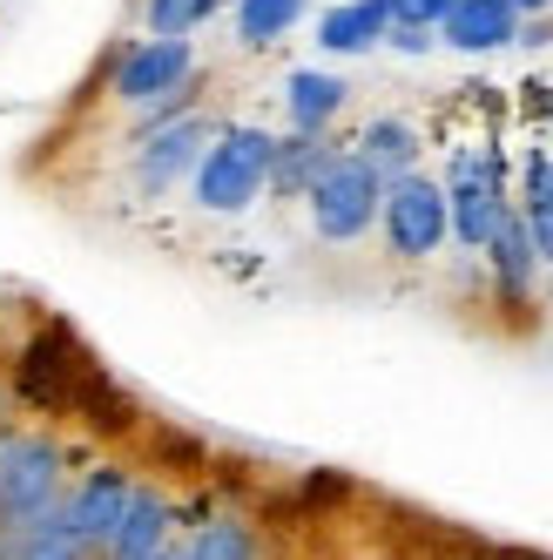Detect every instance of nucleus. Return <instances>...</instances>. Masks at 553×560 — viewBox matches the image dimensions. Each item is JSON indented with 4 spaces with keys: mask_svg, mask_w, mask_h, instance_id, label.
I'll return each mask as SVG.
<instances>
[{
    "mask_svg": "<svg viewBox=\"0 0 553 560\" xmlns=\"http://www.w3.org/2000/svg\"><path fill=\"white\" fill-rule=\"evenodd\" d=\"M68 479H74V446L68 439L55 425H42V419H14L0 432V534H21L42 513H55Z\"/></svg>",
    "mask_w": 553,
    "mask_h": 560,
    "instance_id": "nucleus-1",
    "label": "nucleus"
},
{
    "mask_svg": "<svg viewBox=\"0 0 553 560\" xmlns=\"http://www.w3.org/2000/svg\"><path fill=\"white\" fill-rule=\"evenodd\" d=\"M89 378V351L74 345L68 325H42V331H27L8 358V398H14V412L21 419H74V392H82Z\"/></svg>",
    "mask_w": 553,
    "mask_h": 560,
    "instance_id": "nucleus-2",
    "label": "nucleus"
},
{
    "mask_svg": "<svg viewBox=\"0 0 553 560\" xmlns=\"http://www.w3.org/2000/svg\"><path fill=\"white\" fill-rule=\"evenodd\" d=\"M270 155H276V136L270 129H250V122L216 129V142L203 149V163H196V176H189L196 210L244 217L257 196H270Z\"/></svg>",
    "mask_w": 553,
    "mask_h": 560,
    "instance_id": "nucleus-3",
    "label": "nucleus"
},
{
    "mask_svg": "<svg viewBox=\"0 0 553 560\" xmlns=\"http://www.w3.org/2000/svg\"><path fill=\"white\" fill-rule=\"evenodd\" d=\"M439 189H446V230H452V244L459 250H486L493 230L513 210L506 176H499V155L493 149H459Z\"/></svg>",
    "mask_w": 553,
    "mask_h": 560,
    "instance_id": "nucleus-4",
    "label": "nucleus"
},
{
    "mask_svg": "<svg viewBox=\"0 0 553 560\" xmlns=\"http://www.w3.org/2000/svg\"><path fill=\"white\" fill-rule=\"evenodd\" d=\"M378 230H385V250L391 257L425 264L452 236L446 230V189H439V176H425V170L391 176L385 183V203H378Z\"/></svg>",
    "mask_w": 553,
    "mask_h": 560,
    "instance_id": "nucleus-5",
    "label": "nucleus"
},
{
    "mask_svg": "<svg viewBox=\"0 0 553 560\" xmlns=\"http://www.w3.org/2000/svg\"><path fill=\"white\" fill-rule=\"evenodd\" d=\"M378 203H385V183H378L351 149L325 170V183L304 196L310 230H318L325 244H358V236H372V230H378Z\"/></svg>",
    "mask_w": 553,
    "mask_h": 560,
    "instance_id": "nucleus-6",
    "label": "nucleus"
},
{
    "mask_svg": "<svg viewBox=\"0 0 553 560\" xmlns=\"http://www.w3.org/2000/svg\"><path fill=\"white\" fill-rule=\"evenodd\" d=\"M223 122H210V115H176V122L163 129H142L136 136V155H129V189L136 196H169L196 176V163H203V149L216 142Z\"/></svg>",
    "mask_w": 553,
    "mask_h": 560,
    "instance_id": "nucleus-7",
    "label": "nucleus"
},
{
    "mask_svg": "<svg viewBox=\"0 0 553 560\" xmlns=\"http://www.w3.org/2000/svg\"><path fill=\"white\" fill-rule=\"evenodd\" d=\"M196 68H203L196 61V42H129L108 68V95L142 115V108L169 102V95H189Z\"/></svg>",
    "mask_w": 553,
    "mask_h": 560,
    "instance_id": "nucleus-8",
    "label": "nucleus"
},
{
    "mask_svg": "<svg viewBox=\"0 0 553 560\" xmlns=\"http://www.w3.org/2000/svg\"><path fill=\"white\" fill-rule=\"evenodd\" d=\"M136 493V466L122 459H95V466H74L68 493H61V513L74 520V534L89 540V553L102 560V547L115 540V527H122V506Z\"/></svg>",
    "mask_w": 553,
    "mask_h": 560,
    "instance_id": "nucleus-9",
    "label": "nucleus"
},
{
    "mask_svg": "<svg viewBox=\"0 0 553 560\" xmlns=\"http://www.w3.org/2000/svg\"><path fill=\"white\" fill-rule=\"evenodd\" d=\"M183 534V520H176V493L163 487V479H142L136 472V493L122 506V527H115V540L102 547V560H149L155 547H169Z\"/></svg>",
    "mask_w": 553,
    "mask_h": 560,
    "instance_id": "nucleus-10",
    "label": "nucleus"
},
{
    "mask_svg": "<svg viewBox=\"0 0 553 560\" xmlns=\"http://www.w3.org/2000/svg\"><path fill=\"white\" fill-rule=\"evenodd\" d=\"M480 257H486V270H493V298H499L506 311H527V304H533V284H540V250H533L520 210H506V223L493 230V244H486Z\"/></svg>",
    "mask_w": 553,
    "mask_h": 560,
    "instance_id": "nucleus-11",
    "label": "nucleus"
},
{
    "mask_svg": "<svg viewBox=\"0 0 553 560\" xmlns=\"http://www.w3.org/2000/svg\"><path fill=\"white\" fill-rule=\"evenodd\" d=\"M338 142L331 136H276V155H270V196H284V203H304L310 189L325 183V170L338 163Z\"/></svg>",
    "mask_w": 553,
    "mask_h": 560,
    "instance_id": "nucleus-12",
    "label": "nucleus"
},
{
    "mask_svg": "<svg viewBox=\"0 0 553 560\" xmlns=\"http://www.w3.org/2000/svg\"><path fill=\"white\" fill-rule=\"evenodd\" d=\"M439 42L459 48V55H493V48H513L520 42V14L506 0H459V8L439 21Z\"/></svg>",
    "mask_w": 553,
    "mask_h": 560,
    "instance_id": "nucleus-13",
    "label": "nucleus"
},
{
    "mask_svg": "<svg viewBox=\"0 0 553 560\" xmlns=\"http://www.w3.org/2000/svg\"><path fill=\"white\" fill-rule=\"evenodd\" d=\"M344 102H351V89L338 82V74H325V68H297L284 82V115H291L297 136H331Z\"/></svg>",
    "mask_w": 553,
    "mask_h": 560,
    "instance_id": "nucleus-14",
    "label": "nucleus"
},
{
    "mask_svg": "<svg viewBox=\"0 0 553 560\" xmlns=\"http://www.w3.org/2000/svg\"><path fill=\"white\" fill-rule=\"evenodd\" d=\"M176 540H183V560H263V527L244 513H210Z\"/></svg>",
    "mask_w": 553,
    "mask_h": 560,
    "instance_id": "nucleus-15",
    "label": "nucleus"
},
{
    "mask_svg": "<svg viewBox=\"0 0 553 560\" xmlns=\"http://www.w3.org/2000/svg\"><path fill=\"white\" fill-rule=\"evenodd\" d=\"M351 155H358L378 183L412 176V170H419V129L405 122V115H378V122H365V136L351 142Z\"/></svg>",
    "mask_w": 553,
    "mask_h": 560,
    "instance_id": "nucleus-16",
    "label": "nucleus"
},
{
    "mask_svg": "<svg viewBox=\"0 0 553 560\" xmlns=\"http://www.w3.org/2000/svg\"><path fill=\"white\" fill-rule=\"evenodd\" d=\"M385 34H391V21H385L378 0H344V8H331L318 21V48L325 55H372Z\"/></svg>",
    "mask_w": 553,
    "mask_h": 560,
    "instance_id": "nucleus-17",
    "label": "nucleus"
},
{
    "mask_svg": "<svg viewBox=\"0 0 553 560\" xmlns=\"http://www.w3.org/2000/svg\"><path fill=\"white\" fill-rule=\"evenodd\" d=\"M520 223H527V236H533V250H540V264H553V155H533L527 163V176H520Z\"/></svg>",
    "mask_w": 553,
    "mask_h": 560,
    "instance_id": "nucleus-18",
    "label": "nucleus"
},
{
    "mask_svg": "<svg viewBox=\"0 0 553 560\" xmlns=\"http://www.w3.org/2000/svg\"><path fill=\"white\" fill-rule=\"evenodd\" d=\"M230 14H236V42L244 48H270L310 14V0H236Z\"/></svg>",
    "mask_w": 553,
    "mask_h": 560,
    "instance_id": "nucleus-19",
    "label": "nucleus"
},
{
    "mask_svg": "<svg viewBox=\"0 0 553 560\" xmlns=\"http://www.w3.org/2000/svg\"><path fill=\"white\" fill-rule=\"evenodd\" d=\"M14 560H95V553H89L82 534H74V520L55 506V513L34 520V527L14 534Z\"/></svg>",
    "mask_w": 553,
    "mask_h": 560,
    "instance_id": "nucleus-20",
    "label": "nucleus"
},
{
    "mask_svg": "<svg viewBox=\"0 0 553 560\" xmlns=\"http://www.w3.org/2000/svg\"><path fill=\"white\" fill-rule=\"evenodd\" d=\"M223 0H142V21H149V42H189Z\"/></svg>",
    "mask_w": 553,
    "mask_h": 560,
    "instance_id": "nucleus-21",
    "label": "nucleus"
},
{
    "mask_svg": "<svg viewBox=\"0 0 553 560\" xmlns=\"http://www.w3.org/2000/svg\"><path fill=\"white\" fill-rule=\"evenodd\" d=\"M378 8H385L391 27H432V34H439V21L459 8V0H378Z\"/></svg>",
    "mask_w": 553,
    "mask_h": 560,
    "instance_id": "nucleus-22",
    "label": "nucleus"
},
{
    "mask_svg": "<svg viewBox=\"0 0 553 560\" xmlns=\"http://www.w3.org/2000/svg\"><path fill=\"white\" fill-rule=\"evenodd\" d=\"M385 42L399 48V55H432V42H439V34H432V27H391Z\"/></svg>",
    "mask_w": 553,
    "mask_h": 560,
    "instance_id": "nucleus-23",
    "label": "nucleus"
},
{
    "mask_svg": "<svg viewBox=\"0 0 553 560\" xmlns=\"http://www.w3.org/2000/svg\"><path fill=\"white\" fill-rule=\"evenodd\" d=\"M553 42V14H540V21H520V48H546Z\"/></svg>",
    "mask_w": 553,
    "mask_h": 560,
    "instance_id": "nucleus-24",
    "label": "nucleus"
},
{
    "mask_svg": "<svg viewBox=\"0 0 553 560\" xmlns=\"http://www.w3.org/2000/svg\"><path fill=\"white\" fill-rule=\"evenodd\" d=\"M506 8L520 14V21H540V14H553V0H506Z\"/></svg>",
    "mask_w": 553,
    "mask_h": 560,
    "instance_id": "nucleus-25",
    "label": "nucleus"
},
{
    "mask_svg": "<svg viewBox=\"0 0 553 560\" xmlns=\"http://www.w3.org/2000/svg\"><path fill=\"white\" fill-rule=\"evenodd\" d=\"M149 560H183V540H169V547H155Z\"/></svg>",
    "mask_w": 553,
    "mask_h": 560,
    "instance_id": "nucleus-26",
    "label": "nucleus"
},
{
    "mask_svg": "<svg viewBox=\"0 0 553 560\" xmlns=\"http://www.w3.org/2000/svg\"><path fill=\"white\" fill-rule=\"evenodd\" d=\"M351 560H399V553H351Z\"/></svg>",
    "mask_w": 553,
    "mask_h": 560,
    "instance_id": "nucleus-27",
    "label": "nucleus"
}]
</instances>
